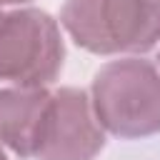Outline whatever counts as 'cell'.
<instances>
[{
	"label": "cell",
	"instance_id": "1",
	"mask_svg": "<svg viewBox=\"0 0 160 160\" xmlns=\"http://www.w3.org/2000/svg\"><path fill=\"white\" fill-rule=\"evenodd\" d=\"M90 105L102 130L118 138L160 132V72L140 58L102 65L90 88Z\"/></svg>",
	"mask_w": 160,
	"mask_h": 160
},
{
	"label": "cell",
	"instance_id": "2",
	"mask_svg": "<svg viewBox=\"0 0 160 160\" xmlns=\"http://www.w3.org/2000/svg\"><path fill=\"white\" fill-rule=\"evenodd\" d=\"M60 22L88 52H148L160 42V0H65Z\"/></svg>",
	"mask_w": 160,
	"mask_h": 160
},
{
	"label": "cell",
	"instance_id": "3",
	"mask_svg": "<svg viewBox=\"0 0 160 160\" xmlns=\"http://www.w3.org/2000/svg\"><path fill=\"white\" fill-rule=\"evenodd\" d=\"M58 22L38 8H0V82L48 88L62 70Z\"/></svg>",
	"mask_w": 160,
	"mask_h": 160
},
{
	"label": "cell",
	"instance_id": "4",
	"mask_svg": "<svg viewBox=\"0 0 160 160\" xmlns=\"http://www.w3.org/2000/svg\"><path fill=\"white\" fill-rule=\"evenodd\" d=\"M105 145L90 98L80 88L52 90L32 142L35 160H92Z\"/></svg>",
	"mask_w": 160,
	"mask_h": 160
},
{
	"label": "cell",
	"instance_id": "5",
	"mask_svg": "<svg viewBox=\"0 0 160 160\" xmlns=\"http://www.w3.org/2000/svg\"><path fill=\"white\" fill-rule=\"evenodd\" d=\"M48 98V88H0V142L18 158H32Z\"/></svg>",
	"mask_w": 160,
	"mask_h": 160
},
{
	"label": "cell",
	"instance_id": "6",
	"mask_svg": "<svg viewBox=\"0 0 160 160\" xmlns=\"http://www.w3.org/2000/svg\"><path fill=\"white\" fill-rule=\"evenodd\" d=\"M30 0H0V8H12V5H25Z\"/></svg>",
	"mask_w": 160,
	"mask_h": 160
},
{
	"label": "cell",
	"instance_id": "7",
	"mask_svg": "<svg viewBox=\"0 0 160 160\" xmlns=\"http://www.w3.org/2000/svg\"><path fill=\"white\" fill-rule=\"evenodd\" d=\"M0 160H10V158L5 155V150H2V148H0Z\"/></svg>",
	"mask_w": 160,
	"mask_h": 160
},
{
	"label": "cell",
	"instance_id": "8",
	"mask_svg": "<svg viewBox=\"0 0 160 160\" xmlns=\"http://www.w3.org/2000/svg\"><path fill=\"white\" fill-rule=\"evenodd\" d=\"M158 60H160V55H158Z\"/></svg>",
	"mask_w": 160,
	"mask_h": 160
}]
</instances>
